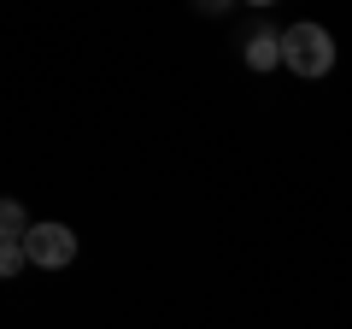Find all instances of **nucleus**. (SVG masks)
Returning a JSON list of instances; mask_svg holds the SVG:
<instances>
[{
	"label": "nucleus",
	"mask_w": 352,
	"mask_h": 329,
	"mask_svg": "<svg viewBox=\"0 0 352 329\" xmlns=\"http://www.w3.org/2000/svg\"><path fill=\"white\" fill-rule=\"evenodd\" d=\"M247 65H252V71L282 65V36H252V41H247Z\"/></svg>",
	"instance_id": "20e7f679"
},
{
	"label": "nucleus",
	"mask_w": 352,
	"mask_h": 329,
	"mask_svg": "<svg viewBox=\"0 0 352 329\" xmlns=\"http://www.w3.org/2000/svg\"><path fill=\"white\" fill-rule=\"evenodd\" d=\"M76 259V235L65 224H36L30 229V265H41V270H65Z\"/></svg>",
	"instance_id": "f03ea898"
},
{
	"label": "nucleus",
	"mask_w": 352,
	"mask_h": 329,
	"mask_svg": "<svg viewBox=\"0 0 352 329\" xmlns=\"http://www.w3.org/2000/svg\"><path fill=\"white\" fill-rule=\"evenodd\" d=\"M0 229H6L0 247H30V229H36V224L24 217V206H18V200H6V206H0Z\"/></svg>",
	"instance_id": "7ed1b4c3"
},
{
	"label": "nucleus",
	"mask_w": 352,
	"mask_h": 329,
	"mask_svg": "<svg viewBox=\"0 0 352 329\" xmlns=\"http://www.w3.org/2000/svg\"><path fill=\"white\" fill-rule=\"evenodd\" d=\"M282 65L294 76H329L335 71V36L323 24H294L282 30Z\"/></svg>",
	"instance_id": "f257e3e1"
}]
</instances>
